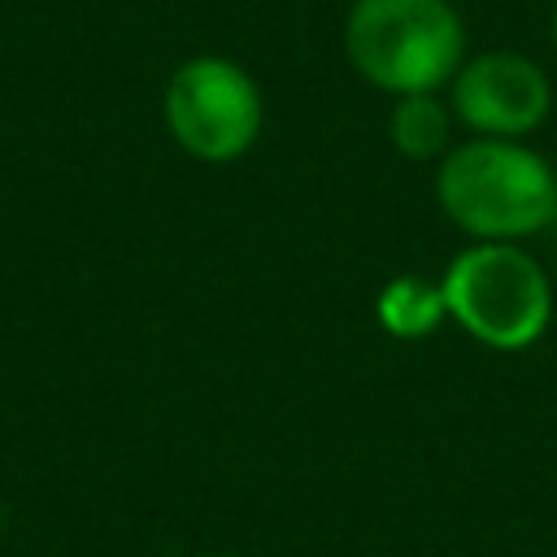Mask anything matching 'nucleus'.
<instances>
[{
	"mask_svg": "<svg viewBox=\"0 0 557 557\" xmlns=\"http://www.w3.org/2000/svg\"><path fill=\"white\" fill-rule=\"evenodd\" d=\"M435 200L474 244H518L557 218V174L518 139H470L440 157Z\"/></svg>",
	"mask_w": 557,
	"mask_h": 557,
	"instance_id": "nucleus-1",
	"label": "nucleus"
},
{
	"mask_svg": "<svg viewBox=\"0 0 557 557\" xmlns=\"http://www.w3.org/2000/svg\"><path fill=\"white\" fill-rule=\"evenodd\" d=\"M344 52L370 87L418 96L453 83L466 30L448 0H357L344 22Z\"/></svg>",
	"mask_w": 557,
	"mask_h": 557,
	"instance_id": "nucleus-2",
	"label": "nucleus"
},
{
	"mask_svg": "<svg viewBox=\"0 0 557 557\" xmlns=\"http://www.w3.org/2000/svg\"><path fill=\"white\" fill-rule=\"evenodd\" d=\"M448 318L496 352L531 348L553 322V283L522 244H470L440 274Z\"/></svg>",
	"mask_w": 557,
	"mask_h": 557,
	"instance_id": "nucleus-3",
	"label": "nucleus"
},
{
	"mask_svg": "<svg viewBox=\"0 0 557 557\" xmlns=\"http://www.w3.org/2000/svg\"><path fill=\"white\" fill-rule=\"evenodd\" d=\"M161 113L187 157L226 165L257 144L265 104L244 65L226 57H191L170 74Z\"/></svg>",
	"mask_w": 557,
	"mask_h": 557,
	"instance_id": "nucleus-4",
	"label": "nucleus"
},
{
	"mask_svg": "<svg viewBox=\"0 0 557 557\" xmlns=\"http://www.w3.org/2000/svg\"><path fill=\"white\" fill-rule=\"evenodd\" d=\"M553 109L548 74L518 52H483L453 74V113L479 139H522Z\"/></svg>",
	"mask_w": 557,
	"mask_h": 557,
	"instance_id": "nucleus-5",
	"label": "nucleus"
},
{
	"mask_svg": "<svg viewBox=\"0 0 557 557\" xmlns=\"http://www.w3.org/2000/svg\"><path fill=\"white\" fill-rule=\"evenodd\" d=\"M374 318H379V326H383L387 335H396V339H422V335H431V331L448 318V309H444L440 283H426L422 274H396V278L379 292Z\"/></svg>",
	"mask_w": 557,
	"mask_h": 557,
	"instance_id": "nucleus-6",
	"label": "nucleus"
},
{
	"mask_svg": "<svg viewBox=\"0 0 557 557\" xmlns=\"http://www.w3.org/2000/svg\"><path fill=\"white\" fill-rule=\"evenodd\" d=\"M387 135H392V144H396L400 157H409V161H431V157H444V152H448L453 113L444 109V100H440L435 91L396 96Z\"/></svg>",
	"mask_w": 557,
	"mask_h": 557,
	"instance_id": "nucleus-7",
	"label": "nucleus"
},
{
	"mask_svg": "<svg viewBox=\"0 0 557 557\" xmlns=\"http://www.w3.org/2000/svg\"><path fill=\"white\" fill-rule=\"evenodd\" d=\"M553 39H557V13H553Z\"/></svg>",
	"mask_w": 557,
	"mask_h": 557,
	"instance_id": "nucleus-8",
	"label": "nucleus"
}]
</instances>
